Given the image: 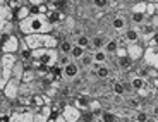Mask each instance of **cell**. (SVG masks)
<instances>
[{
    "mask_svg": "<svg viewBox=\"0 0 158 122\" xmlns=\"http://www.w3.org/2000/svg\"><path fill=\"white\" fill-rule=\"evenodd\" d=\"M55 26L48 21L47 16H29L19 23V33L23 36L29 35H45V33H53Z\"/></svg>",
    "mask_w": 158,
    "mask_h": 122,
    "instance_id": "1",
    "label": "cell"
},
{
    "mask_svg": "<svg viewBox=\"0 0 158 122\" xmlns=\"http://www.w3.org/2000/svg\"><path fill=\"white\" fill-rule=\"evenodd\" d=\"M59 50L57 48H38L33 50L31 62L26 64V69H38V67H53L59 64Z\"/></svg>",
    "mask_w": 158,
    "mask_h": 122,
    "instance_id": "2",
    "label": "cell"
},
{
    "mask_svg": "<svg viewBox=\"0 0 158 122\" xmlns=\"http://www.w3.org/2000/svg\"><path fill=\"white\" fill-rule=\"evenodd\" d=\"M23 40L31 50H38V48H59V43H60V38L55 33L29 35V36H23Z\"/></svg>",
    "mask_w": 158,
    "mask_h": 122,
    "instance_id": "3",
    "label": "cell"
},
{
    "mask_svg": "<svg viewBox=\"0 0 158 122\" xmlns=\"http://www.w3.org/2000/svg\"><path fill=\"white\" fill-rule=\"evenodd\" d=\"M17 60V53H2V59H0V64H2V72H0V90H4L7 86V83L12 79V72H14V67H16Z\"/></svg>",
    "mask_w": 158,
    "mask_h": 122,
    "instance_id": "4",
    "label": "cell"
},
{
    "mask_svg": "<svg viewBox=\"0 0 158 122\" xmlns=\"http://www.w3.org/2000/svg\"><path fill=\"white\" fill-rule=\"evenodd\" d=\"M21 45H23V35L21 33L2 36V53H19Z\"/></svg>",
    "mask_w": 158,
    "mask_h": 122,
    "instance_id": "5",
    "label": "cell"
},
{
    "mask_svg": "<svg viewBox=\"0 0 158 122\" xmlns=\"http://www.w3.org/2000/svg\"><path fill=\"white\" fill-rule=\"evenodd\" d=\"M118 43L127 47V45H132V43H139L141 41V29L139 26H132L129 24V28L122 33V35H118Z\"/></svg>",
    "mask_w": 158,
    "mask_h": 122,
    "instance_id": "6",
    "label": "cell"
},
{
    "mask_svg": "<svg viewBox=\"0 0 158 122\" xmlns=\"http://www.w3.org/2000/svg\"><path fill=\"white\" fill-rule=\"evenodd\" d=\"M10 122H35V110L29 107H14Z\"/></svg>",
    "mask_w": 158,
    "mask_h": 122,
    "instance_id": "7",
    "label": "cell"
},
{
    "mask_svg": "<svg viewBox=\"0 0 158 122\" xmlns=\"http://www.w3.org/2000/svg\"><path fill=\"white\" fill-rule=\"evenodd\" d=\"M21 84H23V81L12 78L7 83V86L2 90V95H4L5 98H9L10 102H16V100L21 96Z\"/></svg>",
    "mask_w": 158,
    "mask_h": 122,
    "instance_id": "8",
    "label": "cell"
},
{
    "mask_svg": "<svg viewBox=\"0 0 158 122\" xmlns=\"http://www.w3.org/2000/svg\"><path fill=\"white\" fill-rule=\"evenodd\" d=\"M81 115H83V110L77 108L74 103H65L62 108V117L67 122H79L81 120Z\"/></svg>",
    "mask_w": 158,
    "mask_h": 122,
    "instance_id": "9",
    "label": "cell"
},
{
    "mask_svg": "<svg viewBox=\"0 0 158 122\" xmlns=\"http://www.w3.org/2000/svg\"><path fill=\"white\" fill-rule=\"evenodd\" d=\"M144 50H146V47L139 41V43H132V45H127V55H129V59L132 60L134 64L141 62L143 57H144Z\"/></svg>",
    "mask_w": 158,
    "mask_h": 122,
    "instance_id": "10",
    "label": "cell"
},
{
    "mask_svg": "<svg viewBox=\"0 0 158 122\" xmlns=\"http://www.w3.org/2000/svg\"><path fill=\"white\" fill-rule=\"evenodd\" d=\"M143 62L146 64L151 69H156L158 71V47L153 45V47H146L144 50V57H143Z\"/></svg>",
    "mask_w": 158,
    "mask_h": 122,
    "instance_id": "11",
    "label": "cell"
},
{
    "mask_svg": "<svg viewBox=\"0 0 158 122\" xmlns=\"http://www.w3.org/2000/svg\"><path fill=\"white\" fill-rule=\"evenodd\" d=\"M110 26L117 35H122V33L129 28V19H127L126 16H122V14H115L110 21Z\"/></svg>",
    "mask_w": 158,
    "mask_h": 122,
    "instance_id": "12",
    "label": "cell"
},
{
    "mask_svg": "<svg viewBox=\"0 0 158 122\" xmlns=\"http://www.w3.org/2000/svg\"><path fill=\"white\" fill-rule=\"evenodd\" d=\"M52 117H55L52 105H43L41 108L35 110V122H48Z\"/></svg>",
    "mask_w": 158,
    "mask_h": 122,
    "instance_id": "13",
    "label": "cell"
},
{
    "mask_svg": "<svg viewBox=\"0 0 158 122\" xmlns=\"http://www.w3.org/2000/svg\"><path fill=\"white\" fill-rule=\"evenodd\" d=\"M47 17H48V21H50L53 26H62V24H65V21L69 19V16L65 14L64 11H50L47 14Z\"/></svg>",
    "mask_w": 158,
    "mask_h": 122,
    "instance_id": "14",
    "label": "cell"
},
{
    "mask_svg": "<svg viewBox=\"0 0 158 122\" xmlns=\"http://www.w3.org/2000/svg\"><path fill=\"white\" fill-rule=\"evenodd\" d=\"M79 74H81V65L77 62H74V60L69 65L64 67V79H69L71 81V79H76Z\"/></svg>",
    "mask_w": 158,
    "mask_h": 122,
    "instance_id": "15",
    "label": "cell"
},
{
    "mask_svg": "<svg viewBox=\"0 0 158 122\" xmlns=\"http://www.w3.org/2000/svg\"><path fill=\"white\" fill-rule=\"evenodd\" d=\"M4 21H16V12L9 4H0V23Z\"/></svg>",
    "mask_w": 158,
    "mask_h": 122,
    "instance_id": "16",
    "label": "cell"
},
{
    "mask_svg": "<svg viewBox=\"0 0 158 122\" xmlns=\"http://www.w3.org/2000/svg\"><path fill=\"white\" fill-rule=\"evenodd\" d=\"M150 17L144 12H129V24L132 26H143L144 23H148Z\"/></svg>",
    "mask_w": 158,
    "mask_h": 122,
    "instance_id": "17",
    "label": "cell"
},
{
    "mask_svg": "<svg viewBox=\"0 0 158 122\" xmlns=\"http://www.w3.org/2000/svg\"><path fill=\"white\" fill-rule=\"evenodd\" d=\"M108 40L102 35H96V36H91V47L88 52H96V50H103L105 48V43Z\"/></svg>",
    "mask_w": 158,
    "mask_h": 122,
    "instance_id": "18",
    "label": "cell"
},
{
    "mask_svg": "<svg viewBox=\"0 0 158 122\" xmlns=\"http://www.w3.org/2000/svg\"><path fill=\"white\" fill-rule=\"evenodd\" d=\"M74 40H69V38H65V40H60V43H59V53L60 55H71V52H72V48H74Z\"/></svg>",
    "mask_w": 158,
    "mask_h": 122,
    "instance_id": "19",
    "label": "cell"
},
{
    "mask_svg": "<svg viewBox=\"0 0 158 122\" xmlns=\"http://www.w3.org/2000/svg\"><path fill=\"white\" fill-rule=\"evenodd\" d=\"M91 100L88 95H79V96H76L74 98V105L77 107V108H81V110H89V107H91Z\"/></svg>",
    "mask_w": 158,
    "mask_h": 122,
    "instance_id": "20",
    "label": "cell"
},
{
    "mask_svg": "<svg viewBox=\"0 0 158 122\" xmlns=\"http://www.w3.org/2000/svg\"><path fill=\"white\" fill-rule=\"evenodd\" d=\"M95 69H96V78L100 79H107L112 74V69L107 64H95Z\"/></svg>",
    "mask_w": 158,
    "mask_h": 122,
    "instance_id": "21",
    "label": "cell"
},
{
    "mask_svg": "<svg viewBox=\"0 0 158 122\" xmlns=\"http://www.w3.org/2000/svg\"><path fill=\"white\" fill-rule=\"evenodd\" d=\"M118 47H120V43H118V38H110L107 43H105V48H103V50L107 52L108 55L115 57V53H117Z\"/></svg>",
    "mask_w": 158,
    "mask_h": 122,
    "instance_id": "22",
    "label": "cell"
},
{
    "mask_svg": "<svg viewBox=\"0 0 158 122\" xmlns=\"http://www.w3.org/2000/svg\"><path fill=\"white\" fill-rule=\"evenodd\" d=\"M16 12V21L17 23H21V21H24V19H28L29 16H31V12H29V5L28 4H24V5H21L17 11H14Z\"/></svg>",
    "mask_w": 158,
    "mask_h": 122,
    "instance_id": "23",
    "label": "cell"
},
{
    "mask_svg": "<svg viewBox=\"0 0 158 122\" xmlns=\"http://www.w3.org/2000/svg\"><path fill=\"white\" fill-rule=\"evenodd\" d=\"M74 43L77 45V47L84 48V50H89V47H91V36H88V35H77V36H76V40H74Z\"/></svg>",
    "mask_w": 158,
    "mask_h": 122,
    "instance_id": "24",
    "label": "cell"
},
{
    "mask_svg": "<svg viewBox=\"0 0 158 122\" xmlns=\"http://www.w3.org/2000/svg\"><path fill=\"white\" fill-rule=\"evenodd\" d=\"M79 65H81V69H89V67L95 65V59H93V53L91 52H86V55L83 57V59L79 60Z\"/></svg>",
    "mask_w": 158,
    "mask_h": 122,
    "instance_id": "25",
    "label": "cell"
},
{
    "mask_svg": "<svg viewBox=\"0 0 158 122\" xmlns=\"http://www.w3.org/2000/svg\"><path fill=\"white\" fill-rule=\"evenodd\" d=\"M93 53V59H95V64H107L108 62V53L105 50H96V52H91Z\"/></svg>",
    "mask_w": 158,
    "mask_h": 122,
    "instance_id": "26",
    "label": "cell"
},
{
    "mask_svg": "<svg viewBox=\"0 0 158 122\" xmlns=\"http://www.w3.org/2000/svg\"><path fill=\"white\" fill-rule=\"evenodd\" d=\"M86 52H88V50H84V48H81V47H77V45H74V48H72V52H71L72 60H74V62H79V60H81L84 55H86Z\"/></svg>",
    "mask_w": 158,
    "mask_h": 122,
    "instance_id": "27",
    "label": "cell"
},
{
    "mask_svg": "<svg viewBox=\"0 0 158 122\" xmlns=\"http://www.w3.org/2000/svg\"><path fill=\"white\" fill-rule=\"evenodd\" d=\"M146 7H148V2L143 0V2L129 5V7H127V12H144V14H146Z\"/></svg>",
    "mask_w": 158,
    "mask_h": 122,
    "instance_id": "28",
    "label": "cell"
},
{
    "mask_svg": "<svg viewBox=\"0 0 158 122\" xmlns=\"http://www.w3.org/2000/svg\"><path fill=\"white\" fill-rule=\"evenodd\" d=\"M112 91H114V95H117V96H124V95H126L124 81H114V84H112Z\"/></svg>",
    "mask_w": 158,
    "mask_h": 122,
    "instance_id": "29",
    "label": "cell"
},
{
    "mask_svg": "<svg viewBox=\"0 0 158 122\" xmlns=\"http://www.w3.org/2000/svg\"><path fill=\"white\" fill-rule=\"evenodd\" d=\"M96 120H98V115L93 110H83V115H81L79 122H96Z\"/></svg>",
    "mask_w": 158,
    "mask_h": 122,
    "instance_id": "30",
    "label": "cell"
},
{
    "mask_svg": "<svg viewBox=\"0 0 158 122\" xmlns=\"http://www.w3.org/2000/svg\"><path fill=\"white\" fill-rule=\"evenodd\" d=\"M100 120L102 122H117V115L110 110H103L102 115H100Z\"/></svg>",
    "mask_w": 158,
    "mask_h": 122,
    "instance_id": "31",
    "label": "cell"
},
{
    "mask_svg": "<svg viewBox=\"0 0 158 122\" xmlns=\"http://www.w3.org/2000/svg\"><path fill=\"white\" fill-rule=\"evenodd\" d=\"M148 119H150V114L146 110H139L134 115V122H148Z\"/></svg>",
    "mask_w": 158,
    "mask_h": 122,
    "instance_id": "32",
    "label": "cell"
},
{
    "mask_svg": "<svg viewBox=\"0 0 158 122\" xmlns=\"http://www.w3.org/2000/svg\"><path fill=\"white\" fill-rule=\"evenodd\" d=\"M146 16H148V17L158 16V4H150V2H148V7H146Z\"/></svg>",
    "mask_w": 158,
    "mask_h": 122,
    "instance_id": "33",
    "label": "cell"
},
{
    "mask_svg": "<svg viewBox=\"0 0 158 122\" xmlns=\"http://www.w3.org/2000/svg\"><path fill=\"white\" fill-rule=\"evenodd\" d=\"M91 4L96 9H107L110 7V0H91Z\"/></svg>",
    "mask_w": 158,
    "mask_h": 122,
    "instance_id": "34",
    "label": "cell"
},
{
    "mask_svg": "<svg viewBox=\"0 0 158 122\" xmlns=\"http://www.w3.org/2000/svg\"><path fill=\"white\" fill-rule=\"evenodd\" d=\"M71 62H72V57H71V55H60V57H59V65L62 67V69H64L65 65H69Z\"/></svg>",
    "mask_w": 158,
    "mask_h": 122,
    "instance_id": "35",
    "label": "cell"
},
{
    "mask_svg": "<svg viewBox=\"0 0 158 122\" xmlns=\"http://www.w3.org/2000/svg\"><path fill=\"white\" fill-rule=\"evenodd\" d=\"M48 4V0H28V5H45Z\"/></svg>",
    "mask_w": 158,
    "mask_h": 122,
    "instance_id": "36",
    "label": "cell"
},
{
    "mask_svg": "<svg viewBox=\"0 0 158 122\" xmlns=\"http://www.w3.org/2000/svg\"><path fill=\"white\" fill-rule=\"evenodd\" d=\"M151 108H153V110H151V115H153V117H156V119H158V103H155V105L151 107Z\"/></svg>",
    "mask_w": 158,
    "mask_h": 122,
    "instance_id": "37",
    "label": "cell"
},
{
    "mask_svg": "<svg viewBox=\"0 0 158 122\" xmlns=\"http://www.w3.org/2000/svg\"><path fill=\"white\" fill-rule=\"evenodd\" d=\"M124 0H110V7H117V5H120Z\"/></svg>",
    "mask_w": 158,
    "mask_h": 122,
    "instance_id": "38",
    "label": "cell"
},
{
    "mask_svg": "<svg viewBox=\"0 0 158 122\" xmlns=\"http://www.w3.org/2000/svg\"><path fill=\"white\" fill-rule=\"evenodd\" d=\"M124 2H126V4H127V7H129V5L138 4V2H143V0H124Z\"/></svg>",
    "mask_w": 158,
    "mask_h": 122,
    "instance_id": "39",
    "label": "cell"
},
{
    "mask_svg": "<svg viewBox=\"0 0 158 122\" xmlns=\"http://www.w3.org/2000/svg\"><path fill=\"white\" fill-rule=\"evenodd\" d=\"M148 122H158L156 117H153V115H150V119H148Z\"/></svg>",
    "mask_w": 158,
    "mask_h": 122,
    "instance_id": "40",
    "label": "cell"
},
{
    "mask_svg": "<svg viewBox=\"0 0 158 122\" xmlns=\"http://www.w3.org/2000/svg\"><path fill=\"white\" fill-rule=\"evenodd\" d=\"M146 2H150V4H158V0H146Z\"/></svg>",
    "mask_w": 158,
    "mask_h": 122,
    "instance_id": "41",
    "label": "cell"
},
{
    "mask_svg": "<svg viewBox=\"0 0 158 122\" xmlns=\"http://www.w3.org/2000/svg\"><path fill=\"white\" fill-rule=\"evenodd\" d=\"M24 4H28V0H24Z\"/></svg>",
    "mask_w": 158,
    "mask_h": 122,
    "instance_id": "42",
    "label": "cell"
},
{
    "mask_svg": "<svg viewBox=\"0 0 158 122\" xmlns=\"http://www.w3.org/2000/svg\"><path fill=\"white\" fill-rule=\"evenodd\" d=\"M156 47H158V45H156Z\"/></svg>",
    "mask_w": 158,
    "mask_h": 122,
    "instance_id": "43",
    "label": "cell"
}]
</instances>
